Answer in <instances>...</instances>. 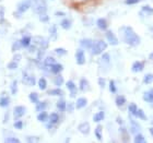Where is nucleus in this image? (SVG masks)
<instances>
[{
  "mask_svg": "<svg viewBox=\"0 0 153 143\" xmlns=\"http://www.w3.org/2000/svg\"><path fill=\"white\" fill-rule=\"evenodd\" d=\"M138 106L137 104H134V103H130L129 105H128V110H129V114L131 115V116H134V117L137 118L138 116Z\"/></svg>",
  "mask_w": 153,
  "mask_h": 143,
  "instance_id": "20",
  "label": "nucleus"
},
{
  "mask_svg": "<svg viewBox=\"0 0 153 143\" xmlns=\"http://www.w3.org/2000/svg\"><path fill=\"white\" fill-rule=\"evenodd\" d=\"M126 102H127V99L124 95H117L115 99V104L117 107H123L126 104Z\"/></svg>",
  "mask_w": 153,
  "mask_h": 143,
  "instance_id": "21",
  "label": "nucleus"
},
{
  "mask_svg": "<svg viewBox=\"0 0 153 143\" xmlns=\"http://www.w3.org/2000/svg\"><path fill=\"white\" fill-rule=\"evenodd\" d=\"M33 10L35 13H37L38 16L47 13V4L44 0H36L34 6H33Z\"/></svg>",
  "mask_w": 153,
  "mask_h": 143,
  "instance_id": "3",
  "label": "nucleus"
},
{
  "mask_svg": "<svg viewBox=\"0 0 153 143\" xmlns=\"http://www.w3.org/2000/svg\"><path fill=\"white\" fill-rule=\"evenodd\" d=\"M59 118L60 117H59V115H58L57 113H51V114L49 115V118H48V122L54 126V124H56L58 121H59Z\"/></svg>",
  "mask_w": 153,
  "mask_h": 143,
  "instance_id": "23",
  "label": "nucleus"
},
{
  "mask_svg": "<svg viewBox=\"0 0 153 143\" xmlns=\"http://www.w3.org/2000/svg\"><path fill=\"white\" fill-rule=\"evenodd\" d=\"M29 99H30V101H31L32 103H34V104H36L37 102H39V97H38V94L36 92L30 93Z\"/></svg>",
  "mask_w": 153,
  "mask_h": 143,
  "instance_id": "37",
  "label": "nucleus"
},
{
  "mask_svg": "<svg viewBox=\"0 0 153 143\" xmlns=\"http://www.w3.org/2000/svg\"><path fill=\"white\" fill-rule=\"evenodd\" d=\"M39 21L43 23H47L49 21V16H48L47 13H44V14H41L39 16Z\"/></svg>",
  "mask_w": 153,
  "mask_h": 143,
  "instance_id": "49",
  "label": "nucleus"
},
{
  "mask_svg": "<svg viewBox=\"0 0 153 143\" xmlns=\"http://www.w3.org/2000/svg\"><path fill=\"white\" fill-rule=\"evenodd\" d=\"M130 131H131V133H134V134L138 133V132L140 131V124H138L134 119H132V118H130Z\"/></svg>",
  "mask_w": 153,
  "mask_h": 143,
  "instance_id": "17",
  "label": "nucleus"
},
{
  "mask_svg": "<svg viewBox=\"0 0 153 143\" xmlns=\"http://www.w3.org/2000/svg\"><path fill=\"white\" fill-rule=\"evenodd\" d=\"M48 118H49V115L47 114V111H39L37 115V120L41 121V122H46L48 121Z\"/></svg>",
  "mask_w": 153,
  "mask_h": 143,
  "instance_id": "22",
  "label": "nucleus"
},
{
  "mask_svg": "<svg viewBox=\"0 0 153 143\" xmlns=\"http://www.w3.org/2000/svg\"><path fill=\"white\" fill-rule=\"evenodd\" d=\"M60 26L64 30H69L71 26H72V22H71L69 19H64V20H61Z\"/></svg>",
  "mask_w": 153,
  "mask_h": 143,
  "instance_id": "31",
  "label": "nucleus"
},
{
  "mask_svg": "<svg viewBox=\"0 0 153 143\" xmlns=\"http://www.w3.org/2000/svg\"><path fill=\"white\" fill-rule=\"evenodd\" d=\"M89 89H90L89 81H88L85 78H81V79H80L79 90L81 91V92H86V91H88Z\"/></svg>",
  "mask_w": 153,
  "mask_h": 143,
  "instance_id": "15",
  "label": "nucleus"
},
{
  "mask_svg": "<svg viewBox=\"0 0 153 143\" xmlns=\"http://www.w3.org/2000/svg\"><path fill=\"white\" fill-rule=\"evenodd\" d=\"M48 95H51V96H62V95H64V91H62V90H60L59 87H57V89L49 90V91H48Z\"/></svg>",
  "mask_w": 153,
  "mask_h": 143,
  "instance_id": "28",
  "label": "nucleus"
},
{
  "mask_svg": "<svg viewBox=\"0 0 153 143\" xmlns=\"http://www.w3.org/2000/svg\"><path fill=\"white\" fill-rule=\"evenodd\" d=\"M74 1H84V0H74Z\"/></svg>",
  "mask_w": 153,
  "mask_h": 143,
  "instance_id": "58",
  "label": "nucleus"
},
{
  "mask_svg": "<svg viewBox=\"0 0 153 143\" xmlns=\"http://www.w3.org/2000/svg\"><path fill=\"white\" fill-rule=\"evenodd\" d=\"M86 105H88V99H86L85 97H79V99H76V109H82V108H84Z\"/></svg>",
  "mask_w": 153,
  "mask_h": 143,
  "instance_id": "18",
  "label": "nucleus"
},
{
  "mask_svg": "<svg viewBox=\"0 0 153 143\" xmlns=\"http://www.w3.org/2000/svg\"><path fill=\"white\" fill-rule=\"evenodd\" d=\"M27 48H29V51H30V53H34V51H36V48H37V47H36L35 44H33V45H30V46Z\"/></svg>",
  "mask_w": 153,
  "mask_h": 143,
  "instance_id": "53",
  "label": "nucleus"
},
{
  "mask_svg": "<svg viewBox=\"0 0 153 143\" xmlns=\"http://www.w3.org/2000/svg\"><path fill=\"white\" fill-rule=\"evenodd\" d=\"M31 7H32V1H31V0H23V1L18 3L16 11H19V12H21V13H24V12H26Z\"/></svg>",
  "mask_w": 153,
  "mask_h": 143,
  "instance_id": "6",
  "label": "nucleus"
},
{
  "mask_svg": "<svg viewBox=\"0 0 153 143\" xmlns=\"http://www.w3.org/2000/svg\"><path fill=\"white\" fill-rule=\"evenodd\" d=\"M25 113H26L25 106L18 105L14 107V109H13V117H14L16 120H18V119H20V118H22L23 116L25 115Z\"/></svg>",
  "mask_w": 153,
  "mask_h": 143,
  "instance_id": "7",
  "label": "nucleus"
},
{
  "mask_svg": "<svg viewBox=\"0 0 153 143\" xmlns=\"http://www.w3.org/2000/svg\"><path fill=\"white\" fill-rule=\"evenodd\" d=\"M55 14H56L57 16H65V14H66V13H65V12H61V11H58V12H56Z\"/></svg>",
  "mask_w": 153,
  "mask_h": 143,
  "instance_id": "55",
  "label": "nucleus"
},
{
  "mask_svg": "<svg viewBox=\"0 0 153 143\" xmlns=\"http://www.w3.org/2000/svg\"><path fill=\"white\" fill-rule=\"evenodd\" d=\"M141 12H143L147 16H153V8H151L150 6H143L141 8Z\"/></svg>",
  "mask_w": 153,
  "mask_h": 143,
  "instance_id": "33",
  "label": "nucleus"
},
{
  "mask_svg": "<svg viewBox=\"0 0 153 143\" xmlns=\"http://www.w3.org/2000/svg\"><path fill=\"white\" fill-rule=\"evenodd\" d=\"M64 78H62V76H60V73L59 74H56V76L54 78V84H56V85L59 87V86H61L62 84H64Z\"/></svg>",
  "mask_w": 153,
  "mask_h": 143,
  "instance_id": "32",
  "label": "nucleus"
},
{
  "mask_svg": "<svg viewBox=\"0 0 153 143\" xmlns=\"http://www.w3.org/2000/svg\"><path fill=\"white\" fill-rule=\"evenodd\" d=\"M23 121L20 120V119H18V120H16V122H14V124H13V127L16 128V129H19V130H21L23 128Z\"/></svg>",
  "mask_w": 153,
  "mask_h": 143,
  "instance_id": "47",
  "label": "nucleus"
},
{
  "mask_svg": "<svg viewBox=\"0 0 153 143\" xmlns=\"http://www.w3.org/2000/svg\"><path fill=\"white\" fill-rule=\"evenodd\" d=\"M23 82L27 84V85H35L36 84V80L33 76H24V79H23Z\"/></svg>",
  "mask_w": 153,
  "mask_h": 143,
  "instance_id": "24",
  "label": "nucleus"
},
{
  "mask_svg": "<svg viewBox=\"0 0 153 143\" xmlns=\"http://www.w3.org/2000/svg\"><path fill=\"white\" fill-rule=\"evenodd\" d=\"M104 119H105V113L103 110H100L93 115V121L94 122H101Z\"/></svg>",
  "mask_w": 153,
  "mask_h": 143,
  "instance_id": "19",
  "label": "nucleus"
},
{
  "mask_svg": "<svg viewBox=\"0 0 153 143\" xmlns=\"http://www.w3.org/2000/svg\"><path fill=\"white\" fill-rule=\"evenodd\" d=\"M22 47H23V46H22V43H21V41H16L12 44V49H11V50H12L13 53H16V51L20 50Z\"/></svg>",
  "mask_w": 153,
  "mask_h": 143,
  "instance_id": "39",
  "label": "nucleus"
},
{
  "mask_svg": "<svg viewBox=\"0 0 153 143\" xmlns=\"http://www.w3.org/2000/svg\"><path fill=\"white\" fill-rule=\"evenodd\" d=\"M21 43H22L23 47H29L30 45H31V43H32V37L31 36H24L21 39Z\"/></svg>",
  "mask_w": 153,
  "mask_h": 143,
  "instance_id": "36",
  "label": "nucleus"
},
{
  "mask_svg": "<svg viewBox=\"0 0 153 143\" xmlns=\"http://www.w3.org/2000/svg\"><path fill=\"white\" fill-rule=\"evenodd\" d=\"M105 37H106V41L108 43L109 45H112V46H116L118 45L119 41H118V37L115 35V33L111 30H106V33H105Z\"/></svg>",
  "mask_w": 153,
  "mask_h": 143,
  "instance_id": "4",
  "label": "nucleus"
},
{
  "mask_svg": "<svg viewBox=\"0 0 153 143\" xmlns=\"http://www.w3.org/2000/svg\"><path fill=\"white\" fill-rule=\"evenodd\" d=\"M149 131H150L151 136H152V137H153V127H152V128H150V130H149Z\"/></svg>",
  "mask_w": 153,
  "mask_h": 143,
  "instance_id": "56",
  "label": "nucleus"
},
{
  "mask_svg": "<svg viewBox=\"0 0 153 143\" xmlns=\"http://www.w3.org/2000/svg\"><path fill=\"white\" fill-rule=\"evenodd\" d=\"M6 141L7 143H20V140L18 138H14V137H11V138H6Z\"/></svg>",
  "mask_w": 153,
  "mask_h": 143,
  "instance_id": "50",
  "label": "nucleus"
},
{
  "mask_svg": "<svg viewBox=\"0 0 153 143\" xmlns=\"http://www.w3.org/2000/svg\"><path fill=\"white\" fill-rule=\"evenodd\" d=\"M26 142H37V141H39V138L38 137H26Z\"/></svg>",
  "mask_w": 153,
  "mask_h": 143,
  "instance_id": "52",
  "label": "nucleus"
},
{
  "mask_svg": "<svg viewBox=\"0 0 153 143\" xmlns=\"http://www.w3.org/2000/svg\"><path fill=\"white\" fill-rule=\"evenodd\" d=\"M96 25H97V27H99L100 30L106 31V30H107V26H108V23H107V20L106 19L100 18V19H97V21H96Z\"/></svg>",
  "mask_w": 153,
  "mask_h": 143,
  "instance_id": "16",
  "label": "nucleus"
},
{
  "mask_svg": "<svg viewBox=\"0 0 153 143\" xmlns=\"http://www.w3.org/2000/svg\"><path fill=\"white\" fill-rule=\"evenodd\" d=\"M149 58H150L151 60H153V53H151V54H150V57H149Z\"/></svg>",
  "mask_w": 153,
  "mask_h": 143,
  "instance_id": "57",
  "label": "nucleus"
},
{
  "mask_svg": "<svg viewBox=\"0 0 153 143\" xmlns=\"http://www.w3.org/2000/svg\"><path fill=\"white\" fill-rule=\"evenodd\" d=\"M143 69H144V62L143 61H140V60L134 61V64H132V66H131V71L134 73L141 72Z\"/></svg>",
  "mask_w": 153,
  "mask_h": 143,
  "instance_id": "9",
  "label": "nucleus"
},
{
  "mask_svg": "<svg viewBox=\"0 0 153 143\" xmlns=\"http://www.w3.org/2000/svg\"><path fill=\"white\" fill-rule=\"evenodd\" d=\"M54 51H55V54H57L58 56H64V55H67L68 54L67 49H65V48H61V47L56 48Z\"/></svg>",
  "mask_w": 153,
  "mask_h": 143,
  "instance_id": "44",
  "label": "nucleus"
},
{
  "mask_svg": "<svg viewBox=\"0 0 153 143\" xmlns=\"http://www.w3.org/2000/svg\"><path fill=\"white\" fill-rule=\"evenodd\" d=\"M106 48H107V43L105 41H102V39H99V41H93V45L90 51H91V54L92 55H101L103 54L104 51L106 50Z\"/></svg>",
  "mask_w": 153,
  "mask_h": 143,
  "instance_id": "2",
  "label": "nucleus"
},
{
  "mask_svg": "<svg viewBox=\"0 0 153 143\" xmlns=\"http://www.w3.org/2000/svg\"><path fill=\"white\" fill-rule=\"evenodd\" d=\"M7 68L9 69V70H16V68H18V62L16 61H10L9 64H7Z\"/></svg>",
  "mask_w": 153,
  "mask_h": 143,
  "instance_id": "45",
  "label": "nucleus"
},
{
  "mask_svg": "<svg viewBox=\"0 0 153 143\" xmlns=\"http://www.w3.org/2000/svg\"><path fill=\"white\" fill-rule=\"evenodd\" d=\"M66 86H67V89L69 90V92H70L71 97H74V96L78 94V87H76V85L74 84V81H71V80L67 81V82H66Z\"/></svg>",
  "mask_w": 153,
  "mask_h": 143,
  "instance_id": "8",
  "label": "nucleus"
},
{
  "mask_svg": "<svg viewBox=\"0 0 153 143\" xmlns=\"http://www.w3.org/2000/svg\"><path fill=\"white\" fill-rule=\"evenodd\" d=\"M142 99H143L144 102L149 103L151 107H153V89L149 90L147 92H144L143 95H142Z\"/></svg>",
  "mask_w": 153,
  "mask_h": 143,
  "instance_id": "11",
  "label": "nucleus"
},
{
  "mask_svg": "<svg viewBox=\"0 0 153 143\" xmlns=\"http://www.w3.org/2000/svg\"><path fill=\"white\" fill-rule=\"evenodd\" d=\"M143 83L144 84H151L153 83V74L152 73H148L143 76Z\"/></svg>",
  "mask_w": 153,
  "mask_h": 143,
  "instance_id": "40",
  "label": "nucleus"
},
{
  "mask_svg": "<svg viewBox=\"0 0 153 143\" xmlns=\"http://www.w3.org/2000/svg\"><path fill=\"white\" fill-rule=\"evenodd\" d=\"M78 130L81 132L82 134H89L90 131H91V126H90L89 122H86V121H84V122H81V124L78 126Z\"/></svg>",
  "mask_w": 153,
  "mask_h": 143,
  "instance_id": "10",
  "label": "nucleus"
},
{
  "mask_svg": "<svg viewBox=\"0 0 153 143\" xmlns=\"http://www.w3.org/2000/svg\"><path fill=\"white\" fill-rule=\"evenodd\" d=\"M37 85L39 87V90L42 91H45V90L47 89V80L45 79V78H39L37 82Z\"/></svg>",
  "mask_w": 153,
  "mask_h": 143,
  "instance_id": "30",
  "label": "nucleus"
},
{
  "mask_svg": "<svg viewBox=\"0 0 153 143\" xmlns=\"http://www.w3.org/2000/svg\"><path fill=\"white\" fill-rule=\"evenodd\" d=\"M108 87H109V92L112 93V94H116L117 93V86H116V83H115L114 80L109 81Z\"/></svg>",
  "mask_w": 153,
  "mask_h": 143,
  "instance_id": "38",
  "label": "nucleus"
},
{
  "mask_svg": "<svg viewBox=\"0 0 153 143\" xmlns=\"http://www.w3.org/2000/svg\"><path fill=\"white\" fill-rule=\"evenodd\" d=\"M93 39H90V38H83V39H81L80 41V46L82 48H84V49H91V47H92L93 45Z\"/></svg>",
  "mask_w": 153,
  "mask_h": 143,
  "instance_id": "14",
  "label": "nucleus"
},
{
  "mask_svg": "<svg viewBox=\"0 0 153 143\" xmlns=\"http://www.w3.org/2000/svg\"><path fill=\"white\" fill-rule=\"evenodd\" d=\"M120 132H121V136H123V141H125V142H126V141H129L127 130H126L125 127H123V126L120 127Z\"/></svg>",
  "mask_w": 153,
  "mask_h": 143,
  "instance_id": "43",
  "label": "nucleus"
},
{
  "mask_svg": "<svg viewBox=\"0 0 153 143\" xmlns=\"http://www.w3.org/2000/svg\"><path fill=\"white\" fill-rule=\"evenodd\" d=\"M10 90H11V94L12 95H16V93H18V81L16 80H14L12 84L10 85Z\"/></svg>",
  "mask_w": 153,
  "mask_h": 143,
  "instance_id": "41",
  "label": "nucleus"
},
{
  "mask_svg": "<svg viewBox=\"0 0 153 143\" xmlns=\"http://www.w3.org/2000/svg\"><path fill=\"white\" fill-rule=\"evenodd\" d=\"M121 34H123V39L126 44H128L131 47H137L141 43L140 36L134 32L131 26H123L121 27Z\"/></svg>",
  "mask_w": 153,
  "mask_h": 143,
  "instance_id": "1",
  "label": "nucleus"
},
{
  "mask_svg": "<svg viewBox=\"0 0 153 143\" xmlns=\"http://www.w3.org/2000/svg\"><path fill=\"white\" fill-rule=\"evenodd\" d=\"M49 70H51V73H54V74H59L61 71L64 70V66H62L61 64L56 62V64H51V67H49Z\"/></svg>",
  "mask_w": 153,
  "mask_h": 143,
  "instance_id": "13",
  "label": "nucleus"
},
{
  "mask_svg": "<svg viewBox=\"0 0 153 143\" xmlns=\"http://www.w3.org/2000/svg\"><path fill=\"white\" fill-rule=\"evenodd\" d=\"M46 107H47V103L46 102H37L36 103V106H35V110L39 113V111L45 110Z\"/></svg>",
  "mask_w": 153,
  "mask_h": 143,
  "instance_id": "35",
  "label": "nucleus"
},
{
  "mask_svg": "<svg viewBox=\"0 0 153 143\" xmlns=\"http://www.w3.org/2000/svg\"><path fill=\"white\" fill-rule=\"evenodd\" d=\"M137 118H139V119H142V120H147V115L144 114V111L142 110V109H138V116Z\"/></svg>",
  "mask_w": 153,
  "mask_h": 143,
  "instance_id": "46",
  "label": "nucleus"
},
{
  "mask_svg": "<svg viewBox=\"0 0 153 143\" xmlns=\"http://www.w3.org/2000/svg\"><path fill=\"white\" fill-rule=\"evenodd\" d=\"M141 1L143 0H125L124 2L127 4V6H134V4H137V3H140Z\"/></svg>",
  "mask_w": 153,
  "mask_h": 143,
  "instance_id": "48",
  "label": "nucleus"
},
{
  "mask_svg": "<svg viewBox=\"0 0 153 143\" xmlns=\"http://www.w3.org/2000/svg\"><path fill=\"white\" fill-rule=\"evenodd\" d=\"M49 34H51V37L53 39H56L57 38V26L51 25V27L49 29Z\"/></svg>",
  "mask_w": 153,
  "mask_h": 143,
  "instance_id": "42",
  "label": "nucleus"
},
{
  "mask_svg": "<svg viewBox=\"0 0 153 143\" xmlns=\"http://www.w3.org/2000/svg\"><path fill=\"white\" fill-rule=\"evenodd\" d=\"M97 82H99V85L101 89H104L105 87V84H106V81L104 78H99V80H97Z\"/></svg>",
  "mask_w": 153,
  "mask_h": 143,
  "instance_id": "51",
  "label": "nucleus"
},
{
  "mask_svg": "<svg viewBox=\"0 0 153 143\" xmlns=\"http://www.w3.org/2000/svg\"><path fill=\"white\" fill-rule=\"evenodd\" d=\"M85 51L84 49L82 48H79V49H76V62L79 66H83V64H85Z\"/></svg>",
  "mask_w": 153,
  "mask_h": 143,
  "instance_id": "5",
  "label": "nucleus"
},
{
  "mask_svg": "<svg viewBox=\"0 0 153 143\" xmlns=\"http://www.w3.org/2000/svg\"><path fill=\"white\" fill-rule=\"evenodd\" d=\"M94 134H95V138L97 139V140L102 141V139H103V127L101 126V124H99V126L95 128V130H94Z\"/></svg>",
  "mask_w": 153,
  "mask_h": 143,
  "instance_id": "25",
  "label": "nucleus"
},
{
  "mask_svg": "<svg viewBox=\"0 0 153 143\" xmlns=\"http://www.w3.org/2000/svg\"><path fill=\"white\" fill-rule=\"evenodd\" d=\"M57 61H56V59H55L54 57H51V56H48V57H46L44 59V66L45 67H47L48 69H49V67H51V64H56Z\"/></svg>",
  "mask_w": 153,
  "mask_h": 143,
  "instance_id": "29",
  "label": "nucleus"
},
{
  "mask_svg": "<svg viewBox=\"0 0 153 143\" xmlns=\"http://www.w3.org/2000/svg\"><path fill=\"white\" fill-rule=\"evenodd\" d=\"M21 58H22V56H21V55L16 54V55H14V56H13V60L16 61V62H18V61L21 60Z\"/></svg>",
  "mask_w": 153,
  "mask_h": 143,
  "instance_id": "54",
  "label": "nucleus"
},
{
  "mask_svg": "<svg viewBox=\"0 0 153 143\" xmlns=\"http://www.w3.org/2000/svg\"><path fill=\"white\" fill-rule=\"evenodd\" d=\"M9 104H10V99L8 96H2V97H0V107L6 108L9 106Z\"/></svg>",
  "mask_w": 153,
  "mask_h": 143,
  "instance_id": "34",
  "label": "nucleus"
},
{
  "mask_svg": "<svg viewBox=\"0 0 153 143\" xmlns=\"http://www.w3.org/2000/svg\"><path fill=\"white\" fill-rule=\"evenodd\" d=\"M134 142H136V143H144V142H147V139L144 138L143 134H141L140 132H138V133L134 134Z\"/></svg>",
  "mask_w": 153,
  "mask_h": 143,
  "instance_id": "27",
  "label": "nucleus"
},
{
  "mask_svg": "<svg viewBox=\"0 0 153 143\" xmlns=\"http://www.w3.org/2000/svg\"><path fill=\"white\" fill-rule=\"evenodd\" d=\"M56 107H57V109L59 111H65L67 109V103H66L65 99H59L57 104H56Z\"/></svg>",
  "mask_w": 153,
  "mask_h": 143,
  "instance_id": "26",
  "label": "nucleus"
},
{
  "mask_svg": "<svg viewBox=\"0 0 153 143\" xmlns=\"http://www.w3.org/2000/svg\"><path fill=\"white\" fill-rule=\"evenodd\" d=\"M101 64L105 66L107 69L111 68V55L107 53H103L102 57H101Z\"/></svg>",
  "mask_w": 153,
  "mask_h": 143,
  "instance_id": "12",
  "label": "nucleus"
}]
</instances>
